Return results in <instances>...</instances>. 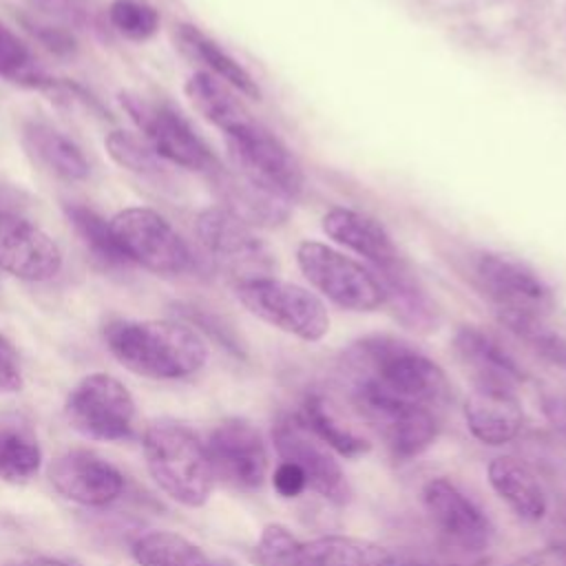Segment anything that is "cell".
I'll list each match as a JSON object with an SVG mask.
<instances>
[{
    "mask_svg": "<svg viewBox=\"0 0 566 566\" xmlns=\"http://www.w3.org/2000/svg\"><path fill=\"white\" fill-rule=\"evenodd\" d=\"M195 234L206 254L234 283L272 276L274 256L270 248L252 232L248 223L237 219L221 206L206 208L195 217Z\"/></svg>",
    "mask_w": 566,
    "mask_h": 566,
    "instance_id": "30bf717a",
    "label": "cell"
},
{
    "mask_svg": "<svg viewBox=\"0 0 566 566\" xmlns=\"http://www.w3.org/2000/svg\"><path fill=\"white\" fill-rule=\"evenodd\" d=\"M22 146L38 166L64 181H82L91 172L80 146L46 122H24Z\"/></svg>",
    "mask_w": 566,
    "mask_h": 566,
    "instance_id": "7402d4cb",
    "label": "cell"
},
{
    "mask_svg": "<svg viewBox=\"0 0 566 566\" xmlns=\"http://www.w3.org/2000/svg\"><path fill=\"white\" fill-rule=\"evenodd\" d=\"M272 484L281 497H298L307 489L305 473L294 462L285 460H281V464L274 469Z\"/></svg>",
    "mask_w": 566,
    "mask_h": 566,
    "instance_id": "ab89813d",
    "label": "cell"
},
{
    "mask_svg": "<svg viewBox=\"0 0 566 566\" xmlns=\"http://www.w3.org/2000/svg\"><path fill=\"white\" fill-rule=\"evenodd\" d=\"M464 422L482 444L502 447L517 438L524 424V411L513 389L473 387L464 402Z\"/></svg>",
    "mask_w": 566,
    "mask_h": 566,
    "instance_id": "ac0fdd59",
    "label": "cell"
},
{
    "mask_svg": "<svg viewBox=\"0 0 566 566\" xmlns=\"http://www.w3.org/2000/svg\"><path fill=\"white\" fill-rule=\"evenodd\" d=\"M296 263L310 285L343 310L371 312L385 305L376 274L321 241H303L296 248Z\"/></svg>",
    "mask_w": 566,
    "mask_h": 566,
    "instance_id": "8992f818",
    "label": "cell"
},
{
    "mask_svg": "<svg viewBox=\"0 0 566 566\" xmlns=\"http://www.w3.org/2000/svg\"><path fill=\"white\" fill-rule=\"evenodd\" d=\"M64 413L69 424L91 440L122 442L135 429V400L128 387L102 371L84 376L69 391Z\"/></svg>",
    "mask_w": 566,
    "mask_h": 566,
    "instance_id": "9c48e42d",
    "label": "cell"
},
{
    "mask_svg": "<svg viewBox=\"0 0 566 566\" xmlns=\"http://www.w3.org/2000/svg\"><path fill=\"white\" fill-rule=\"evenodd\" d=\"M305 566H398V555L376 542L325 535L303 542Z\"/></svg>",
    "mask_w": 566,
    "mask_h": 566,
    "instance_id": "484cf974",
    "label": "cell"
},
{
    "mask_svg": "<svg viewBox=\"0 0 566 566\" xmlns=\"http://www.w3.org/2000/svg\"><path fill=\"white\" fill-rule=\"evenodd\" d=\"M24 385L15 347L0 334V394H15Z\"/></svg>",
    "mask_w": 566,
    "mask_h": 566,
    "instance_id": "f35d334b",
    "label": "cell"
},
{
    "mask_svg": "<svg viewBox=\"0 0 566 566\" xmlns=\"http://www.w3.org/2000/svg\"><path fill=\"white\" fill-rule=\"evenodd\" d=\"M230 159L237 172L261 190L294 201L303 190V170L290 148L265 126L250 119L226 135Z\"/></svg>",
    "mask_w": 566,
    "mask_h": 566,
    "instance_id": "52a82bcc",
    "label": "cell"
},
{
    "mask_svg": "<svg viewBox=\"0 0 566 566\" xmlns=\"http://www.w3.org/2000/svg\"><path fill=\"white\" fill-rule=\"evenodd\" d=\"M369 270L376 274L382 287L385 303L394 310L402 325L416 332H429L436 327V307L400 259Z\"/></svg>",
    "mask_w": 566,
    "mask_h": 566,
    "instance_id": "603a6c76",
    "label": "cell"
},
{
    "mask_svg": "<svg viewBox=\"0 0 566 566\" xmlns=\"http://www.w3.org/2000/svg\"><path fill=\"white\" fill-rule=\"evenodd\" d=\"M15 20L22 24V29L38 40L46 51H51L57 57H71L77 53V40L71 31L62 27H53L49 22H40L27 13H15Z\"/></svg>",
    "mask_w": 566,
    "mask_h": 566,
    "instance_id": "8d00e7d4",
    "label": "cell"
},
{
    "mask_svg": "<svg viewBox=\"0 0 566 566\" xmlns=\"http://www.w3.org/2000/svg\"><path fill=\"white\" fill-rule=\"evenodd\" d=\"M0 77L38 91H60V80L35 66L29 46L4 22H0Z\"/></svg>",
    "mask_w": 566,
    "mask_h": 566,
    "instance_id": "1f68e13d",
    "label": "cell"
},
{
    "mask_svg": "<svg viewBox=\"0 0 566 566\" xmlns=\"http://www.w3.org/2000/svg\"><path fill=\"white\" fill-rule=\"evenodd\" d=\"M398 566H447V564H440V562L429 559V557H402V555H398Z\"/></svg>",
    "mask_w": 566,
    "mask_h": 566,
    "instance_id": "ee69618b",
    "label": "cell"
},
{
    "mask_svg": "<svg viewBox=\"0 0 566 566\" xmlns=\"http://www.w3.org/2000/svg\"><path fill=\"white\" fill-rule=\"evenodd\" d=\"M108 24L130 42H146L159 31V11L150 0H111Z\"/></svg>",
    "mask_w": 566,
    "mask_h": 566,
    "instance_id": "836d02e7",
    "label": "cell"
},
{
    "mask_svg": "<svg viewBox=\"0 0 566 566\" xmlns=\"http://www.w3.org/2000/svg\"><path fill=\"white\" fill-rule=\"evenodd\" d=\"M184 91H186L188 99L192 102V106L210 124H214L219 130H223V135L234 133L237 128H241L243 124H248L252 119L248 115V111L243 108V104L228 91L226 82L217 80L214 75H210L206 71L190 75L186 80Z\"/></svg>",
    "mask_w": 566,
    "mask_h": 566,
    "instance_id": "4316f807",
    "label": "cell"
},
{
    "mask_svg": "<svg viewBox=\"0 0 566 566\" xmlns=\"http://www.w3.org/2000/svg\"><path fill=\"white\" fill-rule=\"evenodd\" d=\"M453 349L473 374L475 387H500L515 391V387L524 380L522 367L504 349V345L475 325H462L455 332Z\"/></svg>",
    "mask_w": 566,
    "mask_h": 566,
    "instance_id": "d6986e66",
    "label": "cell"
},
{
    "mask_svg": "<svg viewBox=\"0 0 566 566\" xmlns=\"http://www.w3.org/2000/svg\"><path fill=\"white\" fill-rule=\"evenodd\" d=\"M133 559L139 566H223L199 544L172 531H150L133 542Z\"/></svg>",
    "mask_w": 566,
    "mask_h": 566,
    "instance_id": "f1b7e54d",
    "label": "cell"
},
{
    "mask_svg": "<svg viewBox=\"0 0 566 566\" xmlns=\"http://www.w3.org/2000/svg\"><path fill=\"white\" fill-rule=\"evenodd\" d=\"M60 245L20 212L0 210V270L15 279L42 283L62 270Z\"/></svg>",
    "mask_w": 566,
    "mask_h": 566,
    "instance_id": "2e32d148",
    "label": "cell"
},
{
    "mask_svg": "<svg viewBox=\"0 0 566 566\" xmlns=\"http://www.w3.org/2000/svg\"><path fill=\"white\" fill-rule=\"evenodd\" d=\"M553 542L566 544V517H564V522H562V526H559V531H557V535H555V539H553Z\"/></svg>",
    "mask_w": 566,
    "mask_h": 566,
    "instance_id": "f6af8a7d",
    "label": "cell"
},
{
    "mask_svg": "<svg viewBox=\"0 0 566 566\" xmlns=\"http://www.w3.org/2000/svg\"><path fill=\"white\" fill-rule=\"evenodd\" d=\"M422 504L433 526L453 546L467 553H480L491 544L493 528L489 517L451 480L431 478L422 486Z\"/></svg>",
    "mask_w": 566,
    "mask_h": 566,
    "instance_id": "9a60e30c",
    "label": "cell"
},
{
    "mask_svg": "<svg viewBox=\"0 0 566 566\" xmlns=\"http://www.w3.org/2000/svg\"><path fill=\"white\" fill-rule=\"evenodd\" d=\"M347 389L354 407L380 433L396 460H411L433 444L440 429L433 409L367 387Z\"/></svg>",
    "mask_w": 566,
    "mask_h": 566,
    "instance_id": "8fae6325",
    "label": "cell"
},
{
    "mask_svg": "<svg viewBox=\"0 0 566 566\" xmlns=\"http://www.w3.org/2000/svg\"><path fill=\"white\" fill-rule=\"evenodd\" d=\"M323 230L338 245L363 256L369 268H380L400 259L387 230L376 219L358 210L340 206L329 208L323 217Z\"/></svg>",
    "mask_w": 566,
    "mask_h": 566,
    "instance_id": "ffe728a7",
    "label": "cell"
},
{
    "mask_svg": "<svg viewBox=\"0 0 566 566\" xmlns=\"http://www.w3.org/2000/svg\"><path fill=\"white\" fill-rule=\"evenodd\" d=\"M144 458L155 484L177 504L199 509L214 486V471L206 442L186 424L155 420L142 440Z\"/></svg>",
    "mask_w": 566,
    "mask_h": 566,
    "instance_id": "3957f363",
    "label": "cell"
},
{
    "mask_svg": "<svg viewBox=\"0 0 566 566\" xmlns=\"http://www.w3.org/2000/svg\"><path fill=\"white\" fill-rule=\"evenodd\" d=\"M259 566H305L303 542L283 524H268L254 546Z\"/></svg>",
    "mask_w": 566,
    "mask_h": 566,
    "instance_id": "d590c367",
    "label": "cell"
},
{
    "mask_svg": "<svg viewBox=\"0 0 566 566\" xmlns=\"http://www.w3.org/2000/svg\"><path fill=\"white\" fill-rule=\"evenodd\" d=\"M486 473L497 497L504 500L517 517L539 522L546 515L548 500L544 486L526 462L513 455H497L489 462Z\"/></svg>",
    "mask_w": 566,
    "mask_h": 566,
    "instance_id": "44dd1931",
    "label": "cell"
},
{
    "mask_svg": "<svg viewBox=\"0 0 566 566\" xmlns=\"http://www.w3.org/2000/svg\"><path fill=\"white\" fill-rule=\"evenodd\" d=\"M506 566H566V544L553 542L544 548L531 551V553L509 562Z\"/></svg>",
    "mask_w": 566,
    "mask_h": 566,
    "instance_id": "60d3db41",
    "label": "cell"
},
{
    "mask_svg": "<svg viewBox=\"0 0 566 566\" xmlns=\"http://www.w3.org/2000/svg\"><path fill=\"white\" fill-rule=\"evenodd\" d=\"M473 276L497 312L546 316L555 305L551 285L520 259L484 252L473 263Z\"/></svg>",
    "mask_w": 566,
    "mask_h": 566,
    "instance_id": "7c38bea8",
    "label": "cell"
},
{
    "mask_svg": "<svg viewBox=\"0 0 566 566\" xmlns=\"http://www.w3.org/2000/svg\"><path fill=\"white\" fill-rule=\"evenodd\" d=\"M104 146L117 166H122L139 177H161L164 175V166H161L159 157L150 150V146L126 130L108 133L104 139Z\"/></svg>",
    "mask_w": 566,
    "mask_h": 566,
    "instance_id": "e575fe53",
    "label": "cell"
},
{
    "mask_svg": "<svg viewBox=\"0 0 566 566\" xmlns=\"http://www.w3.org/2000/svg\"><path fill=\"white\" fill-rule=\"evenodd\" d=\"M11 566H73V564L66 562V559H60V557H44V555H40V557L20 559V562H15Z\"/></svg>",
    "mask_w": 566,
    "mask_h": 566,
    "instance_id": "7bdbcfd3",
    "label": "cell"
},
{
    "mask_svg": "<svg viewBox=\"0 0 566 566\" xmlns=\"http://www.w3.org/2000/svg\"><path fill=\"white\" fill-rule=\"evenodd\" d=\"M53 489L82 506H106L124 491L122 471L88 449H71L57 455L49 469Z\"/></svg>",
    "mask_w": 566,
    "mask_h": 566,
    "instance_id": "e0dca14e",
    "label": "cell"
},
{
    "mask_svg": "<svg viewBox=\"0 0 566 566\" xmlns=\"http://www.w3.org/2000/svg\"><path fill=\"white\" fill-rule=\"evenodd\" d=\"M179 314L188 321V325H195L199 329H203L206 334H210L217 343H221L226 349L234 352V354H241V345L234 336V332L214 314L206 312L203 307H197V305H188V303H179L177 305Z\"/></svg>",
    "mask_w": 566,
    "mask_h": 566,
    "instance_id": "74e56055",
    "label": "cell"
},
{
    "mask_svg": "<svg viewBox=\"0 0 566 566\" xmlns=\"http://www.w3.org/2000/svg\"><path fill=\"white\" fill-rule=\"evenodd\" d=\"M115 239L130 263L177 276L195 268V254L172 223L150 208H124L111 219Z\"/></svg>",
    "mask_w": 566,
    "mask_h": 566,
    "instance_id": "ba28073f",
    "label": "cell"
},
{
    "mask_svg": "<svg viewBox=\"0 0 566 566\" xmlns=\"http://www.w3.org/2000/svg\"><path fill=\"white\" fill-rule=\"evenodd\" d=\"M119 104L144 135L150 150L175 166L214 175L221 166L190 122L170 104L153 102L139 93H119Z\"/></svg>",
    "mask_w": 566,
    "mask_h": 566,
    "instance_id": "5b68a950",
    "label": "cell"
},
{
    "mask_svg": "<svg viewBox=\"0 0 566 566\" xmlns=\"http://www.w3.org/2000/svg\"><path fill=\"white\" fill-rule=\"evenodd\" d=\"M343 371L347 387H367L433 411L451 398L442 367L413 345L387 334L356 340L345 354Z\"/></svg>",
    "mask_w": 566,
    "mask_h": 566,
    "instance_id": "6da1fadb",
    "label": "cell"
},
{
    "mask_svg": "<svg viewBox=\"0 0 566 566\" xmlns=\"http://www.w3.org/2000/svg\"><path fill=\"white\" fill-rule=\"evenodd\" d=\"M223 206L243 223L252 226H276L287 219V201L261 190L259 186L243 179L239 172L228 175L221 168L214 172Z\"/></svg>",
    "mask_w": 566,
    "mask_h": 566,
    "instance_id": "cb8c5ba5",
    "label": "cell"
},
{
    "mask_svg": "<svg viewBox=\"0 0 566 566\" xmlns=\"http://www.w3.org/2000/svg\"><path fill=\"white\" fill-rule=\"evenodd\" d=\"M42 467V449L33 429L20 420H0V480L29 482Z\"/></svg>",
    "mask_w": 566,
    "mask_h": 566,
    "instance_id": "f546056e",
    "label": "cell"
},
{
    "mask_svg": "<svg viewBox=\"0 0 566 566\" xmlns=\"http://www.w3.org/2000/svg\"><path fill=\"white\" fill-rule=\"evenodd\" d=\"M177 40L179 46L197 62H201L217 80L230 84L245 97L259 99L261 88L256 80L245 71L243 64H239L226 49H221L212 38H208L203 31H199L195 24H179L177 27Z\"/></svg>",
    "mask_w": 566,
    "mask_h": 566,
    "instance_id": "d4e9b609",
    "label": "cell"
},
{
    "mask_svg": "<svg viewBox=\"0 0 566 566\" xmlns=\"http://www.w3.org/2000/svg\"><path fill=\"white\" fill-rule=\"evenodd\" d=\"M276 453L285 462H294L307 480V489L321 497L343 504L349 497V484L340 464L327 447L303 424L298 413H281L272 427Z\"/></svg>",
    "mask_w": 566,
    "mask_h": 566,
    "instance_id": "4fadbf2b",
    "label": "cell"
},
{
    "mask_svg": "<svg viewBox=\"0 0 566 566\" xmlns=\"http://www.w3.org/2000/svg\"><path fill=\"white\" fill-rule=\"evenodd\" d=\"M234 294L250 314L301 340L314 343L329 332L325 303L296 283L263 276L234 283Z\"/></svg>",
    "mask_w": 566,
    "mask_h": 566,
    "instance_id": "277c9868",
    "label": "cell"
},
{
    "mask_svg": "<svg viewBox=\"0 0 566 566\" xmlns=\"http://www.w3.org/2000/svg\"><path fill=\"white\" fill-rule=\"evenodd\" d=\"M104 343L119 365L153 380L188 378L208 360L203 338L181 321H111Z\"/></svg>",
    "mask_w": 566,
    "mask_h": 566,
    "instance_id": "7a4b0ae2",
    "label": "cell"
},
{
    "mask_svg": "<svg viewBox=\"0 0 566 566\" xmlns=\"http://www.w3.org/2000/svg\"><path fill=\"white\" fill-rule=\"evenodd\" d=\"M497 318L511 334H515L522 343H526L537 356L566 369V336L553 329L546 323V316L497 312Z\"/></svg>",
    "mask_w": 566,
    "mask_h": 566,
    "instance_id": "d6a6232c",
    "label": "cell"
},
{
    "mask_svg": "<svg viewBox=\"0 0 566 566\" xmlns=\"http://www.w3.org/2000/svg\"><path fill=\"white\" fill-rule=\"evenodd\" d=\"M22 199H24V195L18 188L0 181V210L18 212L22 206Z\"/></svg>",
    "mask_w": 566,
    "mask_h": 566,
    "instance_id": "b9f144b4",
    "label": "cell"
},
{
    "mask_svg": "<svg viewBox=\"0 0 566 566\" xmlns=\"http://www.w3.org/2000/svg\"><path fill=\"white\" fill-rule=\"evenodd\" d=\"M214 478L239 491H256L268 478V449L259 429L243 418L219 422L208 442Z\"/></svg>",
    "mask_w": 566,
    "mask_h": 566,
    "instance_id": "5bb4252c",
    "label": "cell"
},
{
    "mask_svg": "<svg viewBox=\"0 0 566 566\" xmlns=\"http://www.w3.org/2000/svg\"><path fill=\"white\" fill-rule=\"evenodd\" d=\"M298 418L329 449L345 458H360L369 451V442L352 429L321 394H307L301 402Z\"/></svg>",
    "mask_w": 566,
    "mask_h": 566,
    "instance_id": "83f0119b",
    "label": "cell"
},
{
    "mask_svg": "<svg viewBox=\"0 0 566 566\" xmlns=\"http://www.w3.org/2000/svg\"><path fill=\"white\" fill-rule=\"evenodd\" d=\"M62 208H64V214H66L69 223L73 226L75 234L80 237V241L91 250V254L99 263H104L108 268L130 265V261L126 259V254L122 252V248L115 239L111 221H106L93 208L75 203V201H66Z\"/></svg>",
    "mask_w": 566,
    "mask_h": 566,
    "instance_id": "4dcf8cb0",
    "label": "cell"
}]
</instances>
